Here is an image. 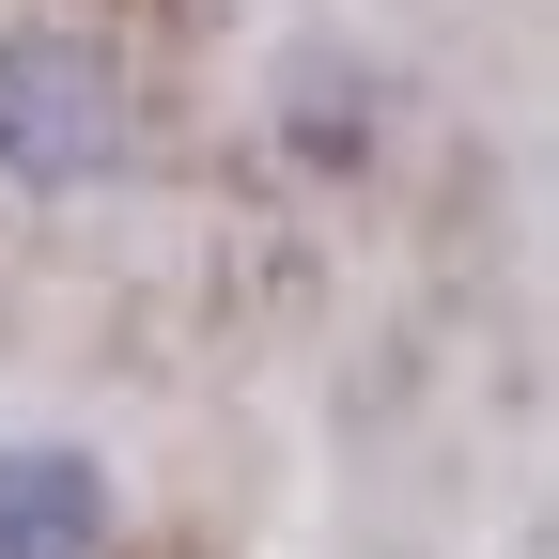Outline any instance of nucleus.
I'll list each match as a JSON object with an SVG mask.
<instances>
[{"mask_svg":"<svg viewBox=\"0 0 559 559\" xmlns=\"http://www.w3.org/2000/svg\"><path fill=\"white\" fill-rule=\"evenodd\" d=\"M79 544H94L79 466H0V559H79Z\"/></svg>","mask_w":559,"mask_h":559,"instance_id":"obj_2","label":"nucleus"},{"mask_svg":"<svg viewBox=\"0 0 559 559\" xmlns=\"http://www.w3.org/2000/svg\"><path fill=\"white\" fill-rule=\"evenodd\" d=\"M0 156L16 171H94L109 156V79L62 47H0Z\"/></svg>","mask_w":559,"mask_h":559,"instance_id":"obj_1","label":"nucleus"}]
</instances>
